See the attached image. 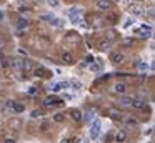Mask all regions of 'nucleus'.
Instances as JSON below:
<instances>
[{
  "label": "nucleus",
  "mask_w": 155,
  "mask_h": 143,
  "mask_svg": "<svg viewBox=\"0 0 155 143\" xmlns=\"http://www.w3.org/2000/svg\"><path fill=\"white\" fill-rule=\"evenodd\" d=\"M100 128H102V122L100 120H95V122L92 123V127H90V138H92V140H97V138H99Z\"/></svg>",
  "instance_id": "nucleus-1"
},
{
  "label": "nucleus",
  "mask_w": 155,
  "mask_h": 143,
  "mask_svg": "<svg viewBox=\"0 0 155 143\" xmlns=\"http://www.w3.org/2000/svg\"><path fill=\"white\" fill-rule=\"evenodd\" d=\"M80 14H82V10L79 7H72L70 10H68V18L74 22V23H79V20H80V18H79V15H80Z\"/></svg>",
  "instance_id": "nucleus-2"
},
{
  "label": "nucleus",
  "mask_w": 155,
  "mask_h": 143,
  "mask_svg": "<svg viewBox=\"0 0 155 143\" xmlns=\"http://www.w3.org/2000/svg\"><path fill=\"white\" fill-rule=\"evenodd\" d=\"M128 12L132 15H135V17H143V15H145V10H143L140 5H137V3L130 5V7H128Z\"/></svg>",
  "instance_id": "nucleus-3"
},
{
  "label": "nucleus",
  "mask_w": 155,
  "mask_h": 143,
  "mask_svg": "<svg viewBox=\"0 0 155 143\" xmlns=\"http://www.w3.org/2000/svg\"><path fill=\"white\" fill-rule=\"evenodd\" d=\"M123 60H125V57H123V53H120V52H115V53L110 55V62H112V63H115V65L123 63Z\"/></svg>",
  "instance_id": "nucleus-4"
},
{
  "label": "nucleus",
  "mask_w": 155,
  "mask_h": 143,
  "mask_svg": "<svg viewBox=\"0 0 155 143\" xmlns=\"http://www.w3.org/2000/svg\"><path fill=\"white\" fill-rule=\"evenodd\" d=\"M97 8H100L103 12H107L112 8V2L110 0H97Z\"/></svg>",
  "instance_id": "nucleus-5"
},
{
  "label": "nucleus",
  "mask_w": 155,
  "mask_h": 143,
  "mask_svg": "<svg viewBox=\"0 0 155 143\" xmlns=\"http://www.w3.org/2000/svg\"><path fill=\"white\" fill-rule=\"evenodd\" d=\"M114 92H115V93H120V95H123V93L127 92V83H123V82H118V83H115V87H114Z\"/></svg>",
  "instance_id": "nucleus-6"
},
{
  "label": "nucleus",
  "mask_w": 155,
  "mask_h": 143,
  "mask_svg": "<svg viewBox=\"0 0 155 143\" xmlns=\"http://www.w3.org/2000/svg\"><path fill=\"white\" fill-rule=\"evenodd\" d=\"M8 125H10V128L12 130H20L22 125H23V122H22L20 118H12V120L8 122Z\"/></svg>",
  "instance_id": "nucleus-7"
},
{
  "label": "nucleus",
  "mask_w": 155,
  "mask_h": 143,
  "mask_svg": "<svg viewBox=\"0 0 155 143\" xmlns=\"http://www.w3.org/2000/svg\"><path fill=\"white\" fill-rule=\"evenodd\" d=\"M115 142L117 143H125L127 142V131H123V130L117 131V133H115Z\"/></svg>",
  "instance_id": "nucleus-8"
},
{
  "label": "nucleus",
  "mask_w": 155,
  "mask_h": 143,
  "mask_svg": "<svg viewBox=\"0 0 155 143\" xmlns=\"http://www.w3.org/2000/svg\"><path fill=\"white\" fill-rule=\"evenodd\" d=\"M108 115L112 116V118H114V120H122V112L120 110H117V108H108V112H107Z\"/></svg>",
  "instance_id": "nucleus-9"
},
{
  "label": "nucleus",
  "mask_w": 155,
  "mask_h": 143,
  "mask_svg": "<svg viewBox=\"0 0 155 143\" xmlns=\"http://www.w3.org/2000/svg\"><path fill=\"white\" fill-rule=\"evenodd\" d=\"M62 62L67 63V65H72V63L75 62V58H74V55L70 53V52H65V53L62 55Z\"/></svg>",
  "instance_id": "nucleus-10"
},
{
  "label": "nucleus",
  "mask_w": 155,
  "mask_h": 143,
  "mask_svg": "<svg viewBox=\"0 0 155 143\" xmlns=\"http://www.w3.org/2000/svg\"><path fill=\"white\" fill-rule=\"evenodd\" d=\"M70 118H72L74 122H80L82 118H83V115H82L80 110H72V112H70Z\"/></svg>",
  "instance_id": "nucleus-11"
},
{
  "label": "nucleus",
  "mask_w": 155,
  "mask_h": 143,
  "mask_svg": "<svg viewBox=\"0 0 155 143\" xmlns=\"http://www.w3.org/2000/svg\"><path fill=\"white\" fill-rule=\"evenodd\" d=\"M14 103L15 102H12V100H7V102L2 105V113H7V112H12V108H14Z\"/></svg>",
  "instance_id": "nucleus-12"
},
{
  "label": "nucleus",
  "mask_w": 155,
  "mask_h": 143,
  "mask_svg": "<svg viewBox=\"0 0 155 143\" xmlns=\"http://www.w3.org/2000/svg\"><path fill=\"white\" fill-rule=\"evenodd\" d=\"M130 107L140 110V108H143V107H145V102H143L142 98H134V100H132V103H130Z\"/></svg>",
  "instance_id": "nucleus-13"
},
{
  "label": "nucleus",
  "mask_w": 155,
  "mask_h": 143,
  "mask_svg": "<svg viewBox=\"0 0 155 143\" xmlns=\"http://www.w3.org/2000/svg\"><path fill=\"white\" fill-rule=\"evenodd\" d=\"M132 96H127V95H122L120 100H118V103H120L122 107H130V103H132Z\"/></svg>",
  "instance_id": "nucleus-14"
},
{
  "label": "nucleus",
  "mask_w": 155,
  "mask_h": 143,
  "mask_svg": "<svg viewBox=\"0 0 155 143\" xmlns=\"http://www.w3.org/2000/svg\"><path fill=\"white\" fill-rule=\"evenodd\" d=\"M57 103H60L59 98H55V96H47L45 102H43V105H45V107H50V105H57Z\"/></svg>",
  "instance_id": "nucleus-15"
},
{
  "label": "nucleus",
  "mask_w": 155,
  "mask_h": 143,
  "mask_svg": "<svg viewBox=\"0 0 155 143\" xmlns=\"http://www.w3.org/2000/svg\"><path fill=\"white\" fill-rule=\"evenodd\" d=\"M10 67L14 68V70H22V60H19V58L10 60Z\"/></svg>",
  "instance_id": "nucleus-16"
},
{
  "label": "nucleus",
  "mask_w": 155,
  "mask_h": 143,
  "mask_svg": "<svg viewBox=\"0 0 155 143\" xmlns=\"http://www.w3.org/2000/svg\"><path fill=\"white\" fill-rule=\"evenodd\" d=\"M22 70H23V72H30V70H32V62L27 60V58L22 60Z\"/></svg>",
  "instance_id": "nucleus-17"
},
{
  "label": "nucleus",
  "mask_w": 155,
  "mask_h": 143,
  "mask_svg": "<svg viewBox=\"0 0 155 143\" xmlns=\"http://www.w3.org/2000/svg\"><path fill=\"white\" fill-rule=\"evenodd\" d=\"M23 110H25V107H23L22 103H17V102L14 103V108H12V112H14V113H22Z\"/></svg>",
  "instance_id": "nucleus-18"
},
{
  "label": "nucleus",
  "mask_w": 155,
  "mask_h": 143,
  "mask_svg": "<svg viewBox=\"0 0 155 143\" xmlns=\"http://www.w3.org/2000/svg\"><path fill=\"white\" fill-rule=\"evenodd\" d=\"M50 25H54V27H57V28H62L63 27V20H60V18H52V22H50Z\"/></svg>",
  "instance_id": "nucleus-19"
},
{
  "label": "nucleus",
  "mask_w": 155,
  "mask_h": 143,
  "mask_svg": "<svg viewBox=\"0 0 155 143\" xmlns=\"http://www.w3.org/2000/svg\"><path fill=\"white\" fill-rule=\"evenodd\" d=\"M48 90H50V92H60L62 85L60 83H50V85H48Z\"/></svg>",
  "instance_id": "nucleus-20"
},
{
  "label": "nucleus",
  "mask_w": 155,
  "mask_h": 143,
  "mask_svg": "<svg viewBox=\"0 0 155 143\" xmlns=\"http://www.w3.org/2000/svg\"><path fill=\"white\" fill-rule=\"evenodd\" d=\"M27 27H28V20L20 18V20H19V23H17V28H19V30H22V28H27Z\"/></svg>",
  "instance_id": "nucleus-21"
},
{
  "label": "nucleus",
  "mask_w": 155,
  "mask_h": 143,
  "mask_svg": "<svg viewBox=\"0 0 155 143\" xmlns=\"http://www.w3.org/2000/svg\"><path fill=\"white\" fill-rule=\"evenodd\" d=\"M63 120H65V115H63V113H55L54 115V122L55 123H62Z\"/></svg>",
  "instance_id": "nucleus-22"
},
{
  "label": "nucleus",
  "mask_w": 155,
  "mask_h": 143,
  "mask_svg": "<svg viewBox=\"0 0 155 143\" xmlns=\"http://www.w3.org/2000/svg\"><path fill=\"white\" fill-rule=\"evenodd\" d=\"M108 47H110V42H105V40H103V42H100V45H99V48H100L102 52H107V50H108Z\"/></svg>",
  "instance_id": "nucleus-23"
},
{
  "label": "nucleus",
  "mask_w": 155,
  "mask_h": 143,
  "mask_svg": "<svg viewBox=\"0 0 155 143\" xmlns=\"http://www.w3.org/2000/svg\"><path fill=\"white\" fill-rule=\"evenodd\" d=\"M45 73H47V72H45V68H37V70L34 72L35 77H45Z\"/></svg>",
  "instance_id": "nucleus-24"
},
{
  "label": "nucleus",
  "mask_w": 155,
  "mask_h": 143,
  "mask_svg": "<svg viewBox=\"0 0 155 143\" xmlns=\"http://www.w3.org/2000/svg\"><path fill=\"white\" fill-rule=\"evenodd\" d=\"M138 70H140V72H147V70H148V63H147V62H140V63H138Z\"/></svg>",
  "instance_id": "nucleus-25"
},
{
  "label": "nucleus",
  "mask_w": 155,
  "mask_h": 143,
  "mask_svg": "<svg viewBox=\"0 0 155 143\" xmlns=\"http://www.w3.org/2000/svg\"><path fill=\"white\" fill-rule=\"evenodd\" d=\"M134 43V40H130V38H125V40L120 42V47H130Z\"/></svg>",
  "instance_id": "nucleus-26"
},
{
  "label": "nucleus",
  "mask_w": 155,
  "mask_h": 143,
  "mask_svg": "<svg viewBox=\"0 0 155 143\" xmlns=\"http://www.w3.org/2000/svg\"><path fill=\"white\" fill-rule=\"evenodd\" d=\"M52 18H54V15H50V14H42V15H40V20L52 22Z\"/></svg>",
  "instance_id": "nucleus-27"
},
{
  "label": "nucleus",
  "mask_w": 155,
  "mask_h": 143,
  "mask_svg": "<svg viewBox=\"0 0 155 143\" xmlns=\"http://www.w3.org/2000/svg\"><path fill=\"white\" fill-rule=\"evenodd\" d=\"M132 23H134V18H132V17H128L127 20H125V23H123V27H125V28H128L130 25H132Z\"/></svg>",
  "instance_id": "nucleus-28"
},
{
  "label": "nucleus",
  "mask_w": 155,
  "mask_h": 143,
  "mask_svg": "<svg viewBox=\"0 0 155 143\" xmlns=\"http://www.w3.org/2000/svg\"><path fill=\"white\" fill-rule=\"evenodd\" d=\"M100 68H102L100 63H97V65H90V70H92V72H100Z\"/></svg>",
  "instance_id": "nucleus-29"
},
{
  "label": "nucleus",
  "mask_w": 155,
  "mask_h": 143,
  "mask_svg": "<svg viewBox=\"0 0 155 143\" xmlns=\"http://www.w3.org/2000/svg\"><path fill=\"white\" fill-rule=\"evenodd\" d=\"M125 123H128V125H137V120H135V118H125Z\"/></svg>",
  "instance_id": "nucleus-30"
},
{
  "label": "nucleus",
  "mask_w": 155,
  "mask_h": 143,
  "mask_svg": "<svg viewBox=\"0 0 155 143\" xmlns=\"http://www.w3.org/2000/svg\"><path fill=\"white\" fill-rule=\"evenodd\" d=\"M72 87H74V90H80L82 88V85H80V82H72L70 83Z\"/></svg>",
  "instance_id": "nucleus-31"
},
{
  "label": "nucleus",
  "mask_w": 155,
  "mask_h": 143,
  "mask_svg": "<svg viewBox=\"0 0 155 143\" xmlns=\"http://www.w3.org/2000/svg\"><path fill=\"white\" fill-rule=\"evenodd\" d=\"M40 115H42L40 110H34V112H32V118H39Z\"/></svg>",
  "instance_id": "nucleus-32"
},
{
  "label": "nucleus",
  "mask_w": 155,
  "mask_h": 143,
  "mask_svg": "<svg viewBox=\"0 0 155 143\" xmlns=\"http://www.w3.org/2000/svg\"><path fill=\"white\" fill-rule=\"evenodd\" d=\"M92 118H94V113H92V112H88V113H87V116H85V120H87V122H90Z\"/></svg>",
  "instance_id": "nucleus-33"
},
{
  "label": "nucleus",
  "mask_w": 155,
  "mask_h": 143,
  "mask_svg": "<svg viewBox=\"0 0 155 143\" xmlns=\"http://www.w3.org/2000/svg\"><path fill=\"white\" fill-rule=\"evenodd\" d=\"M48 3H50L52 7H57V5H59V0H48Z\"/></svg>",
  "instance_id": "nucleus-34"
},
{
  "label": "nucleus",
  "mask_w": 155,
  "mask_h": 143,
  "mask_svg": "<svg viewBox=\"0 0 155 143\" xmlns=\"http://www.w3.org/2000/svg\"><path fill=\"white\" fill-rule=\"evenodd\" d=\"M3 143H17V140H15V138H5Z\"/></svg>",
  "instance_id": "nucleus-35"
},
{
  "label": "nucleus",
  "mask_w": 155,
  "mask_h": 143,
  "mask_svg": "<svg viewBox=\"0 0 155 143\" xmlns=\"http://www.w3.org/2000/svg\"><path fill=\"white\" fill-rule=\"evenodd\" d=\"M3 48H5V40L0 38V50H3Z\"/></svg>",
  "instance_id": "nucleus-36"
},
{
  "label": "nucleus",
  "mask_w": 155,
  "mask_h": 143,
  "mask_svg": "<svg viewBox=\"0 0 155 143\" xmlns=\"http://www.w3.org/2000/svg\"><path fill=\"white\" fill-rule=\"evenodd\" d=\"M35 92H37V88H35V87H30V88H28V93H30V95H34Z\"/></svg>",
  "instance_id": "nucleus-37"
},
{
  "label": "nucleus",
  "mask_w": 155,
  "mask_h": 143,
  "mask_svg": "<svg viewBox=\"0 0 155 143\" xmlns=\"http://www.w3.org/2000/svg\"><path fill=\"white\" fill-rule=\"evenodd\" d=\"M92 62H94V57H92V55H88V57H87V63H92Z\"/></svg>",
  "instance_id": "nucleus-38"
},
{
  "label": "nucleus",
  "mask_w": 155,
  "mask_h": 143,
  "mask_svg": "<svg viewBox=\"0 0 155 143\" xmlns=\"http://www.w3.org/2000/svg\"><path fill=\"white\" fill-rule=\"evenodd\" d=\"M3 17H5V14H3V12H2V10H0V22L3 20Z\"/></svg>",
  "instance_id": "nucleus-39"
}]
</instances>
